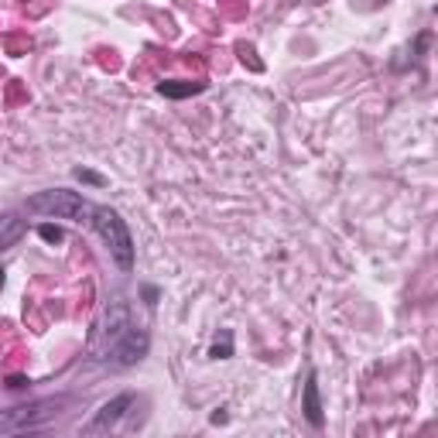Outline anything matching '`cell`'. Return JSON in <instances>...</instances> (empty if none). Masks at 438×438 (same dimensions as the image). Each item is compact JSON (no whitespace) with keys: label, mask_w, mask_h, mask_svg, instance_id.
<instances>
[{"label":"cell","mask_w":438,"mask_h":438,"mask_svg":"<svg viewBox=\"0 0 438 438\" xmlns=\"http://www.w3.org/2000/svg\"><path fill=\"white\" fill-rule=\"evenodd\" d=\"M76 178H83V181H92V185H103V178H99V175H92V172H83V168L76 172Z\"/></svg>","instance_id":"8fae6325"},{"label":"cell","mask_w":438,"mask_h":438,"mask_svg":"<svg viewBox=\"0 0 438 438\" xmlns=\"http://www.w3.org/2000/svg\"><path fill=\"white\" fill-rule=\"evenodd\" d=\"M28 209L41 212V216H55V219H76V223H83V216H92V206L79 192H69V188L38 192L28 199Z\"/></svg>","instance_id":"7a4b0ae2"},{"label":"cell","mask_w":438,"mask_h":438,"mask_svg":"<svg viewBox=\"0 0 438 438\" xmlns=\"http://www.w3.org/2000/svg\"><path fill=\"white\" fill-rule=\"evenodd\" d=\"M130 404H134V397H130V394H120V397L106 401V404L96 411V418L89 421L83 432H86V435H103V432H110V428H113V425L123 418V411H127Z\"/></svg>","instance_id":"5b68a950"},{"label":"cell","mask_w":438,"mask_h":438,"mask_svg":"<svg viewBox=\"0 0 438 438\" xmlns=\"http://www.w3.org/2000/svg\"><path fill=\"white\" fill-rule=\"evenodd\" d=\"M38 233H41V240H48V243H59V240H62V230H59V226H41Z\"/></svg>","instance_id":"30bf717a"},{"label":"cell","mask_w":438,"mask_h":438,"mask_svg":"<svg viewBox=\"0 0 438 438\" xmlns=\"http://www.w3.org/2000/svg\"><path fill=\"white\" fill-rule=\"evenodd\" d=\"M212 356H219V359H223V356H230V343H223V346H216V350H212Z\"/></svg>","instance_id":"7c38bea8"},{"label":"cell","mask_w":438,"mask_h":438,"mask_svg":"<svg viewBox=\"0 0 438 438\" xmlns=\"http://www.w3.org/2000/svg\"><path fill=\"white\" fill-rule=\"evenodd\" d=\"M130 329V315H127V308L123 305H113L99 322H96V329H92V352H96V359H110L113 356V346L120 343V336Z\"/></svg>","instance_id":"277c9868"},{"label":"cell","mask_w":438,"mask_h":438,"mask_svg":"<svg viewBox=\"0 0 438 438\" xmlns=\"http://www.w3.org/2000/svg\"><path fill=\"white\" fill-rule=\"evenodd\" d=\"M92 230H96L99 240L110 247L117 267H123V270L134 267V240H130V230H127V223H123L113 209H106V206L92 209Z\"/></svg>","instance_id":"6da1fadb"},{"label":"cell","mask_w":438,"mask_h":438,"mask_svg":"<svg viewBox=\"0 0 438 438\" xmlns=\"http://www.w3.org/2000/svg\"><path fill=\"white\" fill-rule=\"evenodd\" d=\"M62 401H34L28 408H14V411H0V435H21V432H34L45 421H52L59 415Z\"/></svg>","instance_id":"3957f363"},{"label":"cell","mask_w":438,"mask_h":438,"mask_svg":"<svg viewBox=\"0 0 438 438\" xmlns=\"http://www.w3.org/2000/svg\"><path fill=\"white\" fill-rule=\"evenodd\" d=\"M24 237V219H17V216H0V250H7V247H14L17 240Z\"/></svg>","instance_id":"ba28073f"},{"label":"cell","mask_w":438,"mask_h":438,"mask_svg":"<svg viewBox=\"0 0 438 438\" xmlns=\"http://www.w3.org/2000/svg\"><path fill=\"white\" fill-rule=\"evenodd\" d=\"M0 284H3V270H0Z\"/></svg>","instance_id":"4fadbf2b"},{"label":"cell","mask_w":438,"mask_h":438,"mask_svg":"<svg viewBox=\"0 0 438 438\" xmlns=\"http://www.w3.org/2000/svg\"><path fill=\"white\" fill-rule=\"evenodd\" d=\"M148 352V336L141 332V329H127L123 336H120V343L113 346V359L117 363H123V366H130V363H137L141 356Z\"/></svg>","instance_id":"8992f818"},{"label":"cell","mask_w":438,"mask_h":438,"mask_svg":"<svg viewBox=\"0 0 438 438\" xmlns=\"http://www.w3.org/2000/svg\"><path fill=\"white\" fill-rule=\"evenodd\" d=\"M305 418L315 428L322 425V401H319V380L315 377H308V384H305Z\"/></svg>","instance_id":"52a82bcc"},{"label":"cell","mask_w":438,"mask_h":438,"mask_svg":"<svg viewBox=\"0 0 438 438\" xmlns=\"http://www.w3.org/2000/svg\"><path fill=\"white\" fill-rule=\"evenodd\" d=\"M161 96H168V99H181V96H195V92H202V83H161Z\"/></svg>","instance_id":"9c48e42d"}]
</instances>
